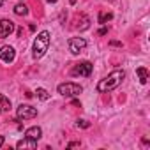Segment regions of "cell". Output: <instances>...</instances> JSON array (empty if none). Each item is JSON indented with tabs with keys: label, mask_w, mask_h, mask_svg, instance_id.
<instances>
[{
	"label": "cell",
	"mask_w": 150,
	"mask_h": 150,
	"mask_svg": "<svg viewBox=\"0 0 150 150\" xmlns=\"http://www.w3.org/2000/svg\"><path fill=\"white\" fill-rule=\"evenodd\" d=\"M124 78H125V72H124L122 69H117V71L110 72L106 78H103V80L97 83V92H110V90H115V88L122 83Z\"/></svg>",
	"instance_id": "1"
},
{
	"label": "cell",
	"mask_w": 150,
	"mask_h": 150,
	"mask_svg": "<svg viewBox=\"0 0 150 150\" xmlns=\"http://www.w3.org/2000/svg\"><path fill=\"white\" fill-rule=\"evenodd\" d=\"M78 127H83V129H87V127H90V124H88L87 120H78Z\"/></svg>",
	"instance_id": "16"
},
{
	"label": "cell",
	"mask_w": 150,
	"mask_h": 150,
	"mask_svg": "<svg viewBox=\"0 0 150 150\" xmlns=\"http://www.w3.org/2000/svg\"><path fill=\"white\" fill-rule=\"evenodd\" d=\"M57 90H58V94L64 96V97H78V96L83 92V87L72 83V81H67V83H60V85L57 87Z\"/></svg>",
	"instance_id": "3"
},
{
	"label": "cell",
	"mask_w": 150,
	"mask_h": 150,
	"mask_svg": "<svg viewBox=\"0 0 150 150\" xmlns=\"http://www.w3.org/2000/svg\"><path fill=\"white\" fill-rule=\"evenodd\" d=\"M37 117V108L30 106V104H20L16 108V118L18 120H30Z\"/></svg>",
	"instance_id": "4"
},
{
	"label": "cell",
	"mask_w": 150,
	"mask_h": 150,
	"mask_svg": "<svg viewBox=\"0 0 150 150\" xmlns=\"http://www.w3.org/2000/svg\"><path fill=\"white\" fill-rule=\"evenodd\" d=\"M14 14H18V16H27V14H28V7H27L25 4H16Z\"/></svg>",
	"instance_id": "13"
},
{
	"label": "cell",
	"mask_w": 150,
	"mask_h": 150,
	"mask_svg": "<svg viewBox=\"0 0 150 150\" xmlns=\"http://www.w3.org/2000/svg\"><path fill=\"white\" fill-rule=\"evenodd\" d=\"M50 41H51V35H50L48 30H42V32L37 34V37H35V41L32 44V57H34V60H39V58H42L46 55V51L50 48Z\"/></svg>",
	"instance_id": "2"
},
{
	"label": "cell",
	"mask_w": 150,
	"mask_h": 150,
	"mask_svg": "<svg viewBox=\"0 0 150 150\" xmlns=\"http://www.w3.org/2000/svg\"><path fill=\"white\" fill-rule=\"evenodd\" d=\"M37 146V139H32V138H23V139H20L18 141V145H16V148H35Z\"/></svg>",
	"instance_id": "9"
},
{
	"label": "cell",
	"mask_w": 150,
	"mask_h": 150,
	"mask_svg": "<svg viewBox=\"0 0 150 150\" xmlns=\"http://www.w3.org/2000/svg\"><path fill=\"white\" fill-rule=\"evenodd\" d=\"M6 2H7V0H0V7H2V6H4Z\"/></svg>",
	"instance_id": "22"
},
{
	"label": "cell",
	"mask_w": 150,
	"mask_h": 150,
	"mask_svg": "<svg viewBox=\"0 0 150 150\" xmlns=\"http://www.w3.org/2000/svg\"><path fill=\"white\" fill-rule=\"evenodd\" d=\"M106 34H108V28H106V27H103V28L99 30V35H106Z\"/></svg>",
	"instance_id": "18"
},
{
	"label": "cell",
	"mask_w": 150,
	"mask_h": 150,
	"mask_svg": "<svg viewBox=\"0 0 150 150\" xmlns=\"http://www.w3.org/2000/svg\"><path fill=\"white\" fill-rule=\"evenodd\" d=\"M41 134H42V129H41L39 125L28 127V129L25 131V136H27V138H32V139H39V138H41Z\"/></svg>",
	"instance_id": "10"
},
{
	"label": "cell",
	"mask_w": 150,
	"mask_h": 150,
	"mask_svg": "<svg viewBox=\"0 0 150 150\" xmlns=\"http://www.w3.org/2000/svg\"><path fill=\"white\" fill-rule=\"evenodd\" d=\"M92 69H94V65L90 64V62H80V64H76L72 67V76H90L92 74Z\"/></svg>",
	"instance_id": "5"
},
{
	"label": "cell",
	"mask_w": 150,
	"mask_h": 150,
	"mask_svg": "<svg viewBox=\"0 0 150 150\" xmlns=\"http://www.w3.org/2000/svg\"><path fill=\"white\" fill-rule=\"evenodd\" d=\"M67 146H69V148H74V146H80V141H72V143H69Z\"/></svg>",
	"instance_id": "17"
},
{
	"label": "cell",
	"mask_w": 150,
	"mask_h": 150,
	"mask_svg": "<svg viewBox=\"0 0 150 150\" xmlns=\"http://www.w3.org/2000/svg\"><path fill=\"white\" fill-rule=\"evenodd\" d=\"M110 44H111V46H122V44H120V42H118V41H111V42H110Z\"/></svg>",
	"instance_id": "19"
},
{
	"label": "cell",
	"mask_w": 150,
	"mask_h": 150,
	"mask_svg": "<svg viewBox=\"0 0 150 150\" xmlns=\"http://www.w3.org/2000/svg\"><path fill=\"white\" fill-rule=\"evenodd\" d=\"M35 94H37V97H39L41 101H48V99H50V94H48L44 88H37V92H35Z\"/></svg>",
	"instance_id": "15"
},
{
	"label": "cell",
	"mask_w": 150,
	"mask_h": 150,
	"mask_svg": "<svg viewBox=\"0 0 150 150\" xmlns=\"http://www.w3.org/2000/svg\"><path fill=\"white\" fill-rule=\"evenodd\" d=\"M111 18H113V14H111V13H99V18H97V20H99V23H101V25H104V23H106V21H110Z\"/></svg>",
	"instance_id": "14"
},
{
	"label": "cell",
	"mask_w": 150,
	"mask_h": 150,
	"mask_svg": "<svg viewBox=\"0 0 150 150\" xmlns=\"http://www.w3.org/2000/svg\"><path fill=\"white\" fill-rule=\"evenodd\" d=\"M14 32V23L11 20H0V39L9 37Z\"/></svg>",
	"instance_id": "8"
},
{
	"label": "cell",
	"mask_w": 150,
	"mask_h": 150,
	"mask_svg": "<svg viewBox=\"0 0 150 150\" xmlns=\"http://www.w3.org/2000/svg\"><path fill=\"white\" fill-rule=\"evenodd\" d=\"M14 57H16V51H14L13 46H2V48H0V60H2V62L11 64L14 60Z\"/></svg>",
	"instance_id": "7"
},
{
	"label": "cell",
	"mask_w": 150,
	"mask_h": 150,
	"mask_svg": "<svg viewBox=\"0 0 150 150\" xmlns=\"http://www.w3.org/2000/svg\"><path fill=\"white\" fill-rule=\"evenodd\" d=\"M44 2H48V4H55V2H58V0H44Z\"/></svg>",
	"instance_id": "20"
},
{
	"label": "cell",
	"mask_w": 150,
	"mask_h": 150,
	"mask_svg": "<svg viewBox=\"0 0 150 150\" xmlns=\"http://www.w3.org/2000/svg\"><path fill=\"white\" fill-rule=\"evenodd\" d=\"M85 48H87V41L83 37H72V39H69V51L72 55H80Z\"/></svg>",
	"instance_id": "6"
},
{
	"label": "cell",
	"mask_w": 150,
	"mask_h": 150,
	"mask_svg": "<svg viewBox=\"0 0 150 150\" xmlns=\"http://www.w3.org/2000/svg\"><path fill=\"white\" fill-rule=\"evenodd\" d=\"M2 145H4V136H0V148H2Z\"/></svg>",
	"instance_id": "21"
},
{
	"label": "cell",
	"mask_w": 150,
	"mask_h": 150,
	"mask_svg": "<svg viewBox=\"0 0 150 150\" xmlns=\"http://www.w3.org/2000/svg\"><path fill=\"white\" fill-rule=\"evenodd\" d=\"M9 110H11V101L6 96L0 94V113H2V111H9Z\"/></svg>",
	"instance_id": "12"
},
{
	"label": "cell",
	"mask_w": 150,
	"mask_h": 150,
	"mask_svg": "<svg viewBox=\"0 0 150 150\" xmlns=\"http://www.w3.org/2000/svg\"><path fill=\"white\" fill-rule=\"evenodd\" d=\"M136 74H138V78H139V83H141V85H145V83L148 81V71H146L145 67H138V69H136Z\"/></svg>",
	"instance_id": "11"
}]
</instances>
